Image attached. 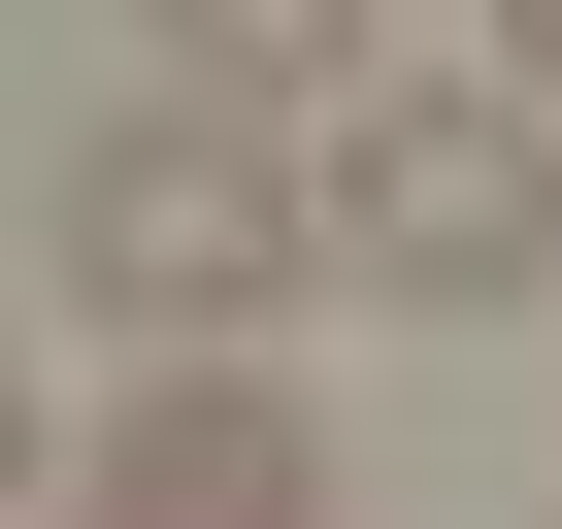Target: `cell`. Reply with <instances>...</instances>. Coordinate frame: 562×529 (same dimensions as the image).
<instances>
[{"instance_id": "cell-1", "label": "cell", "mask_w": 562, "mask_h": 529, "mask_svg": "<svg viewBox=\"0 0 562 529\" xmlns=\"http://www.w3.org/2000/svg\"><path fill=\"white\" fill-rule=\"evenodd\" d=\"M34 232H67V299H100V331H166V364H265V299L331 264V166H265L232 100H100Z\"/></svg>"}, {"instance_id": "cell-2", "label": "cell", "mask_w": 562, "mask_h": 529, "mask_svg": "<svg viewBox=\"0 0 562 529\" xmlns=\"http://www.w3.org/2000/svg\"><path fill=\"white\" fill-rule=\"evenodd\" d=\"M331 264H397V299H562V100H496V67L331 100Z\"/></svg>"}, {"instance_id": "cell-3", "label": "cell", "mask_w": 562, "mask_h": 529, "mask_svg": "<svg viewBox=\"0 0 562 529\" xmlns=\"http://www.w3.org/2000/svg\"><path fill=\"white\" fill-rule=\"evenodd\" d=\"M67 529H364V463H331L299 364H133L67 430Z\"/></svg>"}, {"instance_id": "cell-4", "label": "cell", "mask_w": 562, "mask_h": 529, "mask_svg": "<svg viewBox=\"0 0 562 529\" xmlns=\"http://www.w3.org/2000/svg\"><path fill=\"white\" fill-rule=\"evenodd\" d=\"M133 34H166V100H397V0H133Z\"/></svg>"}, {"instance_id": "cell-5", "label": "cell", "mask_w": 562, "mask_h": 529, "mask_svg": "<svg viewBox=\"0 0 562 529\" xmlns=\"http://www.w3.org/2000/svg\"><path fill=\"white\" fill-rule=\"evenodd\" d=\"M496 100H562V0H496Z\"/></svg>"}]
</instances>
